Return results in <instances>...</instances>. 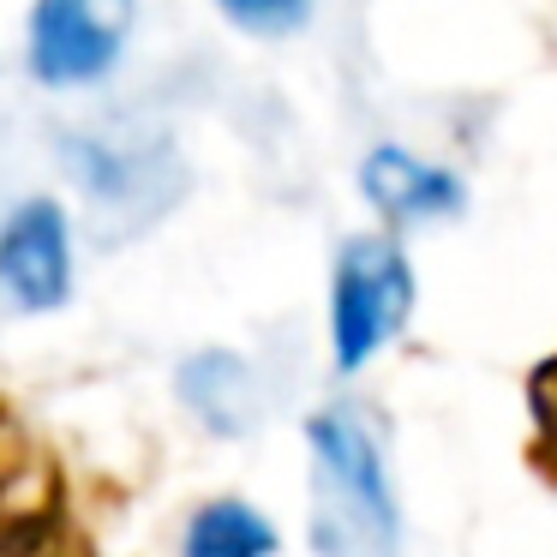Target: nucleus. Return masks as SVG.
<instances>
[{"label": "nucleus", "instance_id": "obj_3", "mask_svg": "<svg viewBox=\"0 0 557 557\" xmlns=\"http://www.w3.org/2000/svg\"><path fill=\"white\" fill-rule=\"evenodd\" d=\"M133 0H37L30 13V73L42 85H90L126 49Z\"/></svg>", "mask_w": 557, "mask_h": 557}, {"label": "nucleus", "instance_id": "obj_2", "mask_svg": "<svg viewBox=\"0 0 557 557\" xmlns=\"http://www.w3.org/2000/svg\"><path fill=\"white\" fill-rule=\"evenodd\" d=\"M413 306V276L396 240L372 234L342 252L336 270V354L342 366H360L384 336H396Z\"/></svg>", "mask_w": 557, "mask_h": 557}, {"label": "nucleus", "instance_id": "obj_1", "mask_svg": "<svg viewBox=\"0 0 557 557\" xmlns=\"http://www.w3.org/2000/svg\"><path fill=\"white\" fill-rule=\"evenodd\" d=\"M0 557H97L73 461L13 401H0Z\"/></svg>", "mask_w": 557, "mask_h": 557}, {"label": "nucleus", "instance_id": "obj_7", "mask_svg": "<svg viewBox=\"0 0 557 557\" xmlns=\"http://www.w3.org/2000/svg\"><path fill=\"white\" fill-rule=\"evenodd\" d=\"M528 468L557 485V354L528 372Z\"/></svg>", "mask_w": 557, "mask_h": 557}, {"label": "nucleus", "instance_id": "obj_4", "mask_svg": "<svg viewBox=\"0 0 557 557\" xmlns=\"http://www.w3.org/2000/svg\"><path fill=\"white\" fill-rule=\"evenodd\" d=\"M66 216L49 198H30L0 228V312H49L66 300Z\"/></svg>", "mask_w": 557, "mask_h": 557}, {"label": "nucleus", "instance_id": "obj_6", "mask_svg": "<svg viewBox=\"0 0 557 557\" xmlns=\"http://www.w3.org/2000/svg\"><path fill=\"white\" fill-rule=\"evenodd\" d=\"M270 552H276V533L246 504H210L186 528V557H270Z\"/></svg>", "mask_w": 557, "mask_h": 557}, {"label": "nucleus", "instance_id": "obj_8", "mask_svg": "<svg viewBox=\"0 0 557 557\" xmlns=\"http://www.w3.org/2000/svg\"><path fill=\"white\" fill-rule=\"evenodd\" d=\"M216 7L252 37H288L312 13V0H216Z\"/></svg>", "mask_w": 557, "mask_h": 557}, {"label": "nucleus", "instance_id": "obj_5", "mask_svg": "<svg viewBox=\"0 0 557 557\" xmlns=\"http://www.w3.org/2000/svg\"><path fill=\"white\" fill-rule=\"evenodd\" d=\"M366 198H372L384 216L396 222H413V216H437V210H456V181L437 169H425V162H413L408 150L396 145H377L372 157H366Z\"/></svg>", "mask_w": 557, "mask_h": 557}]
</instances>
